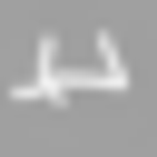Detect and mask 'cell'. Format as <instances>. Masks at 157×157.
<instances>
[{"label": "cell", "mask_w": 157, "mask_h": 157, "mask_svg": "<svg viewBox=\"0 0 157 157\" xmlns=\"http://www.w3.org/2000/svg\"><path fill=\"white\" fill-rule=\"evenodd\" d=\"M20 98H29V108H59V98H69V49H59V39H39V69L20 78Z\"/></svg>", "instance_id": "1"}, {"label": "cell", "mask_w": 157, "mask_h": 157, "mask_svg": "<svg viewBox=\"0 0 157 157\" xmlns=\"http://www.w3.org/2000/svg\"><path fill=\"white\" fill-rule=\"evenodd\" d=\"M88 78H98V88H128V59H118V39H98V49H88Z\"/></svg>", "instance_id": "2"}]
</instances>
